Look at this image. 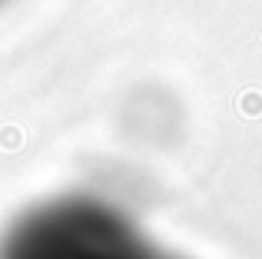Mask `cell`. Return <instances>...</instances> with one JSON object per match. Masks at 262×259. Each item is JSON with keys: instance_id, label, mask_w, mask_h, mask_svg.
<instances>
[{"instance_id": "cell-1", "label": "cell", "mask_w": 262, "mask_h": 259, "mask_svg": "<svg viewBox=\"0 0 262 259\" xmlns=\"http://www.w3.org/2000/svg\"><path fill=\"white\" fill-rule=\"evenodd\" d=\"M0 259H179L116 203L67 193L20 213L0 236Z\"/></svg>"}]
</instances>
